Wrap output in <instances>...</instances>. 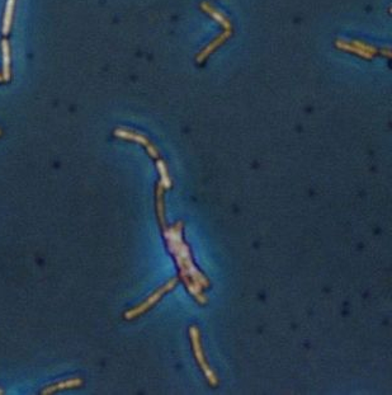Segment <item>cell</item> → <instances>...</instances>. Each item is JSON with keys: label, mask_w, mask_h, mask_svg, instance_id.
Listing matches in <instances>:
<instances>
[{"label": "cell", "mask_w": 392, "mask_h": 395, "mask_svg": "<svg viewBox=\"0 0 392 395\" xmlns=\"http://www.w3.org/2000/svg\"><path fill=\"white\" fill-rule=\"evenodd\" d=\"M182 229V221H178L171 227H168L165 225V226H163L164 238L168 243V249L173 253L177 263H178L181 278L184 281L188 291L194 296L198 303L206 304L207 299L203 295L202 290L210 286V281L203 276V274L198 271L197 267L193 263L189 246L183 242Z\"/></svg>", "instance_id": "1"}, {"label": "cell", "mask_w": 392, "mask_h": 395, "mask_svg": "<svg viewBox=\"0 0 392 395\" xmlns=\"http://www.w3.org/2000/svg\"><path fill=\"white\" fill-rule=\"evenodd\" d=\"M177 283H178V278H171V280L169 281L168 283H165L164 286L159 287L158 290H156L155 293L153 294V295L149 296V298H147L146 300L144 301V303L140 304L139 306L134 307V309H131V310H128V311L124 313V318H126L127 320H131V319H134V318H137L139 315L144 314L145 311H147V310L151 309L154 305L158 303V301L160 300V299L163 298V296L165 295L166 293H169L170 290H173V288L177 286Z\"/></svg>", "instance_id": "2"}, {"label": "cell", "mask_w": 392, "mask_h": 395, "mask_svg": "<svg viewBox=\"0 0 392 395\" xmlns=\"http://www.w3.org/2000/svg\"><path fill=\"white\" fill-rule=\"evenodd\" d=\"M189 335H190V339H192L193 351H194L195 359H197L198 365H200V367L202 368L203 372H205V375H206V378H207L208 383H210L211 385L216 386L217 384H219V380H217L216 375H214L213 371L211 370L210 366H208L207 361H206V359H205V355H203L202 346H201L200 330H198L197 327H194V325H193V327H190Z\"/></svg>", "instance_id": "3"}, {"label": "cell", "mask_w": 392, "mask_h": 395, "mask_svg": "<svg viewBox=\"0 0 392 395\" xmlns=\"http://www.w3.org/2000/svg\"><path fill=\"white\" fill-rule=\"evenodd\" d=\"M115 135L117 137H121V139H124V140H132V141H136L139 142V144L144 145L145 148H146L147 153H149V155L151 156V158L154 159H159V150L156 149L155 147H154L153 144L149 141V139H146V137L144 136V135L139 134V132H134V131H129V130H124V129H117L115 130Z\"/></svg>", "instance_id": "4"}, {"label": "cell", "mask_w": 392, "mask_h": 395, "mask_svg": "<svg viewBox=\"0 0 392 395\" xmlns=\"http://www.w3.org/2000/svg\"><path fill=\"white\" fill-rule=\"evenodd\" d=\"M231 33H232L231 30H226L224 32V33L220 34V36L217 37L216 39H213V41L210 42V45H208V46L206 47L205 50H202V51H201L200 54L197 55V59H195L197 60V63L198 64L203 63V61H205L208 56H210V54H212V52H213L214 50L217 49V47L221 46V45L224 44V42L226 41V39L229 38L230 36H231Z\"/></svg>", "instance_id": "5"}, {"label": "cell", "mask_w": 392, "mask_h": 395, "mask_svg": "<svg viewBox=\"0 0 392 395\" xmlns=\"http://www.w3.org/2000/svg\"><path fill=\"white\" fill-rule=\"evenodd\" d=\"M80 385H83V380L79 378H74V379H69V380H65V381H61V383L55 384V385L47 386V388H45L41 393L43 395H49V394L56 393V391H60V390H66V389L79 388Z\"/></svg>", "instance_id": "6"}, {"label": "cell", "mask_w": 392, "mask_h": 395, "mask_svg": "<svg viewBox=\"0 0 392 395\" xmlns=\"http://www.w3.org/2000/svg\"><path fill=\"white\" fill-rule=\"evenodd\" d=\"M2 52H3V80L9 81L12 78L10 73V47L8 39H2Z\"/></svg>", "instance_id": "7"}, {"label": "cell", "mask_w": 392, "mask_h": 395, "mask_svg": "<svg viewBox=\"0 0 392 395\" xmlns=\"http://www.w3.org/2000/svg\"><path fill=\"white\" fill-rule=\"evenodd\" d=\"M201 8H202V9L205 10L207 14H210L214 20H217V22H219L220 25H221L222 27L225 28V30H231V22H230V20L227 19V18L225 17L224 14H221L219 10L214 9V8L212 7L210 3L203 2L202 4H201Z\"/></svg>", "instance_id": "8"}, {"label": "cell", "mask_w": 392, "mask_h": 395, "mask_svg": "<svg viewBox=\"0 0 392 395\" xmlns=\"http://www.w3.org/2000/svg\"><path fill=\"white\" fill-rule=\"evenodd\" d=\"M156 213H158V219L160 222L161 227L165 226V209H164V187L158 183L156 187Z\"/></svg>", "instance_id": "9"}, {"label": "cell", "mask_w": 392, "mask_h": 395, "mask_svg": "<svg viewBox=\"0 0 392 395\" xmlns=\"http://www.w3.org/2000/svg\"><path fill=\"white\" fill-rule=\"evenodd\" d=\"M14 5L15 0H7V8H5L4 18H3V34H4V36L9 34L10 27H12L13 14H14Z\"/></svg>", "instance_id": "10"}, {"label": "cell", "mask_w": 392, "mask_h": 395, "mask_svg": "<svg viewBox=\"0 0 392 395\" xmlns=\"http://www.w3.org/2000/svg\"><path fill=\"white\" fill-rule=\"evenodd\" d=\"M335 46L338 47V49L344 50V51L354 52V54H357V55H358V56H362L363 59H372V57H373V55H371L369 52L363 51L362 49H359V47H357V46H354V45L349 44V42L344 41V39H336Z\"/></svg>", "instance_id": "11"}, {"label": "cell", "mask_w": 392, "mask_h": 395, "mask_svg": "<svg viewBox=\"0 0 392 395\" xmlns=\"http://www.w3.org/2000/svg\"><path fill=\"white\" fill-rule=\"evenodd\" d=\"M156 168H158L159 174H160V184L163 185L164 190H169L171 188V179L168 174V168H166L165 161L161 160V159H158L156 161Z\"/></svg>", "instance_id": "12"}, {"label": "cell", "mask_w": 392, "mask_h": 395, "mask_svg": "<svg viewBox=\"0 0 392 395\" xmlns=\"http://www.w3.org/2000/svg\"><path fill=\"white\" fill-rule=\"evenodd\" d=\"M349 44H352V45H354V46L359 47V49H362L363 51L369 52V54H371V55H373V56H375V55L378 52V51H377V49H376V47L369 46V45L363 44V42H361V41H356V39H354V41H351V42H349Z\"/></svg>", "instance_id": "13"}, {"label": "cell", "mask_w": 392, "mask_h": 395, "mask_svg": "<svg viewBox=\"0 0 392 395\" xmlns=\"http://www.w3.org/2000/svg\"><path fill=\"white\" fill-rule=\"evenodd\" d=\"M381 54H383V55H385V56L386 57H388V59H390V57H391V54H390V49H386V50H381Z\"/></svg>", "instance_id": "14"}, {"label": "cell", "mask_w": 392, "mask_h": 395, "mask_svg": "<svg viewBox=\"0 0 392 395\" xmlns=\"http://www.w3.org/2000/svg\"><path fill=\"white\" fill-rule=\"evenodd\" d=\"M2 81H3V76H2V74H0V83H2Z\"/></svg>", "instance_id": "15"}, {"label": "cell", "mask_w": 392, "mask_h": 395, "mask_svg": "<svg viewBox=\"0 0 392 395\" xmlns=\"http://www.w3.org/2000/svg\"><path fill=\"white\" fill-rule=\"evenodd\" d=\"M0 136H2V130H0Z\"/></svg>", "instance_id": "16"}]
</instances>
